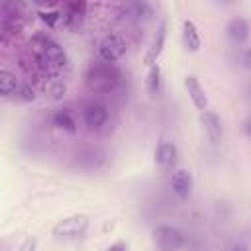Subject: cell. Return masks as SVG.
Masks as SVG:
<instances>
[{
    "label": "cell",
    "instance_id": "cell-26",
    "mask_svg": "<svg viewBox=\"0 0 251 251\" xmlns=\"http://www.w3.org/2000/svg\"><path fill=\"white\" fill-rule=\"evenodd\" d=\"M106 251H127V243H126V241H116V243L110 245Z\"/></svg>",
    "mask_w": 251,
    "mask_h": 251
},
{
    "label": "cell",
    "instance_id": "cell-19",
    "mask_svg": "<svg viewBox=\"0 0 251 251\" xmlns=\"http://www.w3.org/2000/svg\"><path fill=\"white\" fill-rule=\"evenodd\" d=\"M20 86H22V80L16 78V75L12 71H8V69L0 71V94H2V98H12V96L18 98Z\"/></svg>",
    "mask_w": 251,
    "mask_h": 251
},
{
    "label": "cell",
    "instance_id": "cell-18",
    "mask_svg": "<svg viewBox=\"0 0 251 251\" xmlns=\"http://www.w3.org/2000/svg\"><path fill=\"white\" fill-rule=\"evenodd\" d=\"M182 43L186 47V51L190 53H196L202 45V39H200V33H198V27L192 20H184L182 22Z\"/></svg>",
    "mask_w": 251,
    "mask_h": 251
},
{
    "label": "cell",
    "instance_id": "cell-10",
    "mask_svg": "<svg viewBox=\"0 0 251 251\" xmlns=\"http://www.w3.org/2000/svg\"><path fill=\"white\" fill-rule=\"evenodd\" d=\"M200 124H202V127H204V131H206L208 141H210L212 145H220L222 139H224V126H222L220 116H218L216 112L206 110V112L200 114Z\"/></svg>",
    "mask_w": 251,
    "mask_h": 251
},
{
    "label": "cell",
    "instance_id": "cell-24",
    "mask_svg": "<svg viewBox=\"0 0 251 251\" xmlns=\"http://www.w3.org/2000/svg\"><path fill=\"white\" fill-rule=\"evenodd\" d=\"M241 131H243V135H245V137H249V139H251V114L243 120V124H241Z\"/></svg>",
    "mask_w": 251,
    "mask_h": 251
},
{
    "label": "cell",
    "instance_id": "cell-13",
    "mask_svg": "<svg viewBox=\"0 0 251 251\" xmlns=\"http://www.w3.org/2000/svg\"><path fill=\"white\" fill-rule=\"evenodd\" d=\"M86 2H67L63 6V24L69 29H78L84 14H86Z\"/></svg>",
    "mask_w": 251,
    "mask_h": 251
},
{
    "label": "cell",
    "instance_id": "cell-15",
    "mask_svg": "<svg viewBox=\"0 0 251 251\" xmlns=\"http://www.w3.org/2000/svg\"><path fill=\"white\" fill-rule=\"evenodd\" d=\"M37 239L27 233H12L4 237L0 251H35Z\"/></svg>",
    "mask_w": 251,
    "mask_h": 251
},
{
    "label": "cell",
    "instance_id": "cell-11",
    "mask_svg": "<svg viewBox=\"0 0 251 251\" xmlns=\"http://www.w3.org/2000/svg\"><path fill=\"white\" fill-rule=\"evenodd\" d=\"M226 35L227 39L233 43V45H243L249 35H251V24L247 18H241V16H235L227 22L226 25Z\"/></svg>",
    "mask_w": 251,
    "mask_h": 251
},
{
    "label": "cell",
    "instance_id": "cell-7",
    "mask_svg": "<svg viewBox=\"0 0 251 251\" xmlns=\"http://www.w3.org/2000/svg\"><path fill=\"white\" fill-rule=\"evenodd\" d=\"M153 14H155V10L149 2H126V4L120 6V12H118L120 20L135 22V24L151 20Z\"/></svg>",
    "mask_w": 251,
    "mask_h": 251
},
{
    "label": "cell",
    "instance_id": "cell-27",
    "mask_svg": "<svg viewBox=\"0 0 251 251\" xmlns=\"http://www.w3.org/2000/svg\"><path fill=\"white\" fill-rule=\"evenodd\" d=\"M247 100L251 102V84H249V88H247Z\"/></svg>",
    "mask_w": 251,
    "mask_h": 251
},
{
    "label": "cell",
    "instance_id": "cell-14",
    "mask_svg": "<svg viewBox=\"0 0 251 251\" xmlns=\"http://www.w3.org/2000/svg\"><path fill=\"white\" fill-rule=\"evenodd\" d=\"M184 88H186L188 98L192 100L194 108L200 110V112H206V108H208V96H206V92H204L200 80H198L194 75H186V76H184Z\"/></svg>",
    "mask_w": 251,
    "mask_h": 251
},
{
    "label": "cell",
    "instance_id": "cell-2",
    "mask_svg": "<svg viewBox=\"0 0 251 251\" xmlns=\"http://www.w3.org/2000/svg\"><path fill=\"white\" fill-rule=\"evenodd\" d=\"M122 84V75L116 67L104 63V65H92L84 73V86L94 94H114Z\"/></svg>",
    "mask_w": 251,
    "mask_h": 251
},
{
    "label": "cell",
    "instance_id": "cell-16",
    "mask_svg": "<svg viewBox=\"0 0 251 251\" xmlns=\"http://www.w3.org/2000/svg\"><path fill=\"white\" fill-rule=\"evenodd\" d=\"M165 39H167V24H165V22H161V25H159L157 33L153 35V41H151V45H149V49H147L145 57H143L145 65H149V67H151V65H155V63H157L159 55L163 53Z\"/></svg>",
    "mask_w": 251,
    "mask_h": 251
},
{
    "label": "cell",
    "instance_id": "cell-6",
    "mask_svg": "<svg viewBox=\"0 0 251 251\" xmlns=\"http://www.w3.org/2000/svg\"><path fill=\"white\" fill-rule=\"evenodd\" d=\"M126 51H127V43L120 33H108L98 43V57L108 65L120 61L126 55Z\"/></svg>",
    "mask_w": 251,
    "mask_h": 251
},
{
    "label": "cell",
    "instance_id": "cell-5",
    "mask_svg": "<svg viewBox=\"0 0 251 251\" xmlns=\"http://www.w3.org/2000/svg\"><path fill=\"white\" fill-rule=\"evenodd\" d=\"M88 224H90V218L86 214H73V216H67V218L59 220L53 226V235L63 237V239L80 237L88 229Z\"/></svg>",
    "mask_w": 251,
    "mask_h": 251
},
{
    "label": "cell",
    "instance_id": "cell-4",
    "mask_svg": "<svg viewBox=\"0 0 251 251\" xmlns=\"http://www.w3.org/2000/svg\"><path fill=\"white\" fill-rule=\"evenodd\" d=\"M106 161H108V153L98 145L80 147L75 153V159H73L75 167H78L82 171H98V169H102L106 165Z\"/></svg>",
    "mask_w": 251,
    "mask_h": 251
},
{
    "label": "cell",
    "instance_id": "cell-23",
    "mask_svg": "<svg viewBox=\"0 0 251 251\" xmlns=\"http://www.w3.org/2000/svg\"><path fill=\"white\" fill-rule=\"evenodd\" d=\"M239 63H241V67H243L245 71L251 73V45L245 47V49L241 51V55H239Z\"/></svg>",
    "mask_w": 251,
    "mask_h": 251
},
{
    "label": "cell",
    "instance_id": "cell-3",
    "mask_svg": "<svg viewBox=\"0 0 251 251\" xmlns=\"http://www.w3.org/2000/svg\"><path fill=\"white\" fill-rule=\"evenodd\" d=\"M153 243L159 251H180L186 243V237L178 227L161 224L153 229Z\"/></svg>",
    "mask_w": 251,
    "mask_h": 251
},
{
    "label": "cell",
    "instance_id": "cell-21",
    "mask_svg": "<svg viewBox=\"0 0 251 251\" xmlns=\"http://www.w3.org/2000/svg\"><path fill=\"white\" fill-rule=\"evenodd\" d=\"M39 16H41V20H43L49 27H55V25L63 20V12H59V10H47V12H41Z\"/></svg>",
    "mask_w": 251,
    "mask_h": 251
},
{
    "label": "cell",
    "instance_id": "cell-25",
    "mask_svg": "<svg viewBox=\"0 0 251 251\" xmlns=\"http://www.w3.org/2000/svg\"><path fill=\"white\" fill-rule=\"evenodd\" d=\"M227 251H249V247H247V243L245 241H235V243H231L229 245V249Z\"/></svg>",
    "mask_w": 251,
    "mask_h": 251
},
{
    "label": "cell",
    "instance_id": "cell-8",
    "mask_svg": "<svg viewBox=\"0 0 251 251\" xmlns=\"http://www.w3.org/2000/svg\"><path fill=\"white\" fill-rule=\"evenodd\" d=\"M80 118H82V124L88 127V129H100L102 126H106L108 118H110V112L104 104L100 102H90L82 108L80 112Z\"/></svg>",
    "mask_w": 251,
    "mask_h": 251
},
{
    "label": "cell",
    "instance_id": "cell-9",
    "mask_svg": "<svg viewBox=\"0 0 251 251\" xmlns=\"http://www.w3.org/2000/svg\"><path fill=\"white\" fill-rule=\"evenodd\" d=\"M171 188L178 200L190 198L192 188H194V178H192L190 171L188 169H175L173 176H171Z\"/></svg>",
    "mask_w": 251,
    "mask_h": 251
},
{
    "label": "cell",
    "instance_id": "cell-22",
    "mask_svg": "<svg viewBox=\"0 0 251 251\" xmlns=\"http://www.w3.org/2000/svg\"><path fill=\"white\" fill-rule=\"evenodd\" d=\"M18 98L24 100V102H31V100L35 98V90H33V86H31L29 82H22L20 92H18Z\"/></svg>",
    "mask_w": 251,
    "mask_h": 251
},
{
    "label": "cell",
    "instance_id": "cell-20",
    "mask_svg": "<svg viewBox=\"0 0 251 251\" xmlns=\"http://www.w3.org/2000/svg\"><path fill=\"white\" fill-rule=\"evenodd\" d=\"M145 86H147V92H149L151 98H157L161 94V90H163V71H161V67L157 63L149 67Z\"/></svg>",
    "mask_w": 251,
    "mask_h": 251
},
{
    "label": "cell",
    "instance_id": "cell-12",
    "mask_svg": "<svg viewBox=\"0 0 251 251\" xmlns=\"http://www.w3.org/2000/svg\"><path fill=\"white\" fill-rule=\"evenodd\" d=\"M176 159H178V149L173 141L169 139H161L155 147V163L165 169V171H171L175 165H176Z\"/></svg>",
    "mask_w": 251,
    "mask_h": 251
},
{
    "label": "cell",
    "instance_id": "cell-17",
    "mask_svg": "<svg viewBox=\"0 0 251 251\" xmlns=\"http://www.w3.org/2000/svg\"><path fill=\"white\" fill-rule=\"evenodd\" d=\"M51 124L67 133H75L78 129V122H76V116L71 108H59L53 112L51 116Z\"/></svg>",
    "mask_w": 251,
    "mask_h": 251
},
{
    "label": "cell",
    "instance_id": "cell-1",
    "mask_svg": "<svg viewBox=\"0 0 251 251\" xmlns=\"http://www.w3.org/2000/svg\"><path fill=\"white\" fill-rule=\"evenodd\" d=\"M27 63L31 65V73L39 80H43L49 76H57L67 67V55L53 37L37 33L29 41Z\"/></svg>",
    "mask_w": 251,
    "mask_h": 251
}]
</instances>
